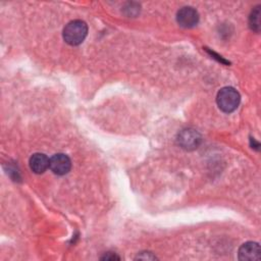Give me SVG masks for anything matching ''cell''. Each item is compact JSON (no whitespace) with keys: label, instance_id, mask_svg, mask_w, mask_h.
Segmentation results:
<instances>
[{"label":"cell","instance_id":"2","mask_svg":"<svg viewBox=\"0 0 261 261\" xmlns=\"http://www.w3.org/2000/svg\"><path fill=\"white\" fill-rule=\"evenodd\" d=\"M240 94L231 87L222 88L216 96V102L220 110L225 113H230L234 111L240 104Z\"/></svg>","mask_w":261,"mask_h":261},{"label":"cell","instance_id":"9","mask_svg":"<svg viewBox=\"0 0 261 261\" xmlns=\"http://www.w3.org/2000/svg\"><path fill=\"white\" fill-rule=\"evenodd\" d=\"M136 259H144V260H155L156 259V257L152 254V253H150V252H142V253H140L137 257H136Z\"/></svg>","mask_w":261,"mask_h":261},{"label":"cell","instance_id":"5","mask_svg":"<svg viewBox=\"0 0 261 261\" xmlns=\"http://www.w3.org/2000/svg\"><path fill=\"white\" fill-rule=\"evenodd\" d=\"M49 168L57 175H64L68 173L71 168V161L69 157L63 153H58L50 158Z\"/></svg>","mask_w":261,"mask_h":261},{"label":"cell","instance_id":"8","mask_svg":"<svg viewBox=\"0 0 261 261\" xmlns=\"http://www.w3.org/2000/svg\"><path fill=\"white\" fill-rule=\"evenodd\" d=\"M249 25L250 28L255 31V32H259L260 30V6H256L249 17Z\"/></svg>","mask_w":261,"mask_h":261},{"label":"cell","instance_id":"3","mask_svg":"<svg viewBox=\"0 0 261 261\" xmlns=\"http://www.w3.org/2000/svg\"><path fill=\"white\" fill-rule=\"evenodd\" d=\"M201 135L193 128H186L182 129L177 136V143L178 145L185 150H194L198 148L201 143Z\"/></svg>","mask_w":261,"mask_h":261},{"label":"cell","instance_id":"1","mask_svg":"<svg viewBox=\"0 0 261 261\" xmlns=\"http://www.w3.org/2000/svg\"><path fill=\"white\" fill-rule=\"evenodd\" d=\"M88 35V25L85 21L75 19L68 22L63 29V39L71 46H77L84 42Z\"/></svg>","mask_w":261,"mask_h":261},{"label":"cell","instance_id":"7","mask_svg":"<svg viewBox=\"0 0 261 261\" xmlns=\"http://www.w3.org/2000/svg\"><path fill=\"white\" fill-rule=\"evenodd\" d=\"M30 168L37 174L45 172L49 168L50 159L43 153H35L30 158Z\"/></svg>","mask_w":261,"mask_h":261},{"label":"cell","instance_id":"6","mask_svg":"<svg viewBox=\"0 0 261 261\" xmlns=\"http://www.w3.org/2000/svg\"><path fill=\"white\" fill-rule=\"evenodd\" d=\"M261 257L260 246L255 242H247L239 249V259L244 261L259 260Z\"/></svg>","mask_w":261,"mask_h":261},{"label":"cell","instance_id":"4","mask_svg":"<svg viewBox=\"0 0 261 261\" xmlns=\"http://www.w3.org/2000/svg\"><path fill=\"white\" fill-rule=\"evenodd\" d=\"M176 21L182 28H193L199 21L198 11L191 6L182 7L176 13Z\"/></svg>","mask_w":261,"mask_h":261},{"label":"cell","instance_id":"10","mask_svg":"<svg viewBox=\"0 0 261 261\" xmlns=\"http://www.w3.org/2000/svg\"><path fill=\"white\" fill-rule=\"evenodd\" d=\"M102 260H119L120 257L113 253H106L103 257H101Z\"/></svg>","mask_w":261,"mask_h":261}]
</instances>
